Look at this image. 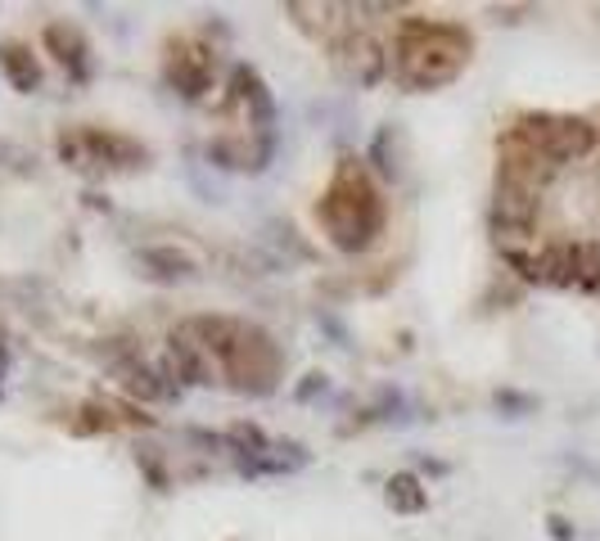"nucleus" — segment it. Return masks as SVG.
I'll list each match as a JSON object with an SVG mask.
<instances>
[]
</instances>
